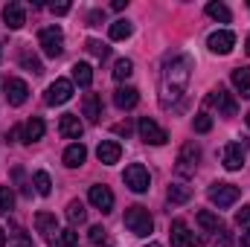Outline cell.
<instances>
[{"mask_svg":"<svg viewBox=\"0 0 250 247\" xmlns=\"http://www.w3.org/2000/svg\"><path fill=\"white\" fill-rule=\"evenodd\" d=\"M189 76H192V62L187 56H169L160 73V105L172 108L184 93H187Z\"/></svg>","mask_w":250,"mask_h":247,"instance_id":"obj_1","label":"cell"},{"mask_svg":"<svg viewBox=\"0 0 250 247\" xmlns=\"http://www.w3.org/2000/svg\"><path fill=\"white\" fill-rule=\"evenodd\" d=\"M125 227H128V233H134V236H148L151 230H154V218H151V212L146 209V206H128L125 209Z\"/></svg>","mask_w":250,"mask_h":247,"instance_id":"obj_2","label":"cell"},{"mask_svg":"<svg viewBox=\"0 0 250 247\" xmlns=\"http://www.w3.org/2000/svg\"><path fill=\"white\" fill-rule=\"evenodd\" d=\"M198 160H201L198 143H184V148H181V154H178V160H175V172H178L181 178H192L195 169H198Z\"/></svg>","mask_w":250,"mask_h":247,"instance_id":"obj_3","label":"cell"},{"mask_svg":"<svg viewBox=\"0 0 250 247\" xmlns=\"http://www.w3.org/2000/svg\"><path fill=\"white\" fill-rule=\"evenodd\" d=\"M38 44H41L44 56L59 59V56L64 53V32L59 29V26H44V29L38 32Z\"/></svg>","mask_w":250,"mask_h":247,"instance_id":"obj_4","label":"cell"},{"mask_svg":"<svg viewBox=\"0 0 250 247\" xmlns=\"http://www.w3.org/2000/svg\"><path fill=\"white\" fill-rule=\"evenodd\" d=\"M123 181H125V186H128L131 192H137V195L148 192V186H151V178H148V169H146L143 163H131V166L125 169Z\"/></svg>","mask_w":250,"mask_h":247,"instance_id":"obj_5","label":"cell"},{"mask_svg":"<svg viewBox=\"0 0 250 247\" xmlns=\"http://www.w3.org/2000/svg\"><path fill=\"white\" fill-rule=\"evenodd\" d=\"M239 186L233 184H212L209 186V201L218 206V209H227V206H233L236 201H239Z\"/></svg>","mask_w":250,"mask_h":247,"instance_id":"obj_6","label":"cell"},{"mask_svg":"<svg viewBox=\"0 0 250 247\" xmlns=\"http://www.w3.org/2000/svg\"><path fill=\"white\" fill-rule=\"evenodd\" d=\"M137 131H140V137H143L148 145H163V143H169V134L154 123L151 117H143V120L137 123Z\"/></svg>","mask_w":250,"mask_h":247,"instance_id":"obj_7","label":"cell"},{"mask_svg":"<svg viewBox=\"0 0 250 247\" xmlns=\"http://www.w3.org/2000/svg\"><path fill=\"white\" fill-rule=\"evenodd\" d=\"M70 96H73V82H70V79H56V82L47 87L44 102H47V105H64V102H70Z\"/></svg>","mask_w":250,"mask_h":247,"instance_id":"obj_8","label":"cell"},{"mask_svg":"<svg viewBox=\"0 0 250 247\" xmlns=\"http://www.w3.org/2000/svg\"><path fill=\"white\" fill-rule=\"evenodd\" d=\"M87 198H90V204L102 212V215H108L111 209H114V192L108 189V186H102V184H96V186H90V192H87Z\"/></svg>","mask_w":250,"mask_h":247,"instance_id":"obj_9","label":"cell"},{"mask_svg":"<svg viewBox=\"0 0 250 247\" xmlns=\"http://www.w3.org/2000/svg\"><path fill=\"white\" fill-rule=\"evenodd\" d=\"M209 105H215V108H218V114H224V117H236V111H239V105H236L233 93H227L224 87H215V90L209 93Z\"/></svg>","mask_w":250,"mask_h":247,"instance_id":"obj_10","label":"cell"},{"mask_svg":"<svg viewBox=\"0 0 250 247\" xmlns=\"http://www.w3.org/2000/svg\"><path fill=\"white\" fill-rule=\"evenodd\" d=\"M207 44H209V50H212L215 56H227V53L236 47V35H233L230 29H218V32H212V35H209V41H207Z\"/></svg>","mask_w":250,"mask_h":247,"instance_id":"obj_11","label":"cell"},{"mask_svg":"<svg viewBox=\"0 0 250 247\" xmlns=\"http://www.w3.org/2000/svg\"><path fill=\"white\" fill-rule=\"evenodd\" d=\"M3 90H6V102L9 105H23L26 102V96H29V87H26V82L23 79H6V84H3Z\"/></svg>","mask_w":250,"mask_h":247,"instance_id":"obj_12","label":"cell"},{"mask_svg":"<svg viewBox=\"0 0 250 247\" xmlns=\"http://www.w3.org/2000/svg\"><path fill=\"white\" fill-rule=\"evenodd\" d=\"M96 157H99V163L114 166V163H120V157H123V145H120L117 140H102L99 148H96Z\"/></svg>","mask_w":250,"mask_h":247,"instance_id":"obj_13","label":"cell"},{"mask_svg":"<svg viewBox=\"0 0 250 247\" xmlns=\"http://www.w3.org/2000/svg\"><path fill=\"white\" fill-rule=\"evenodd\" d=\"M221 163H224L227 172H239V169L245 166V148H242L239 143H230V145L221 151Z\"/></svg>","mask_w":250,"mask_h":247,"instance_id":"obj_14","label":"cell"},{"mask_svg":"<svg viewBox=\"0 0 250 247\" xmlns=\"http://www.w3.org/2000/svg\"><path fill=\"white\" fill-rule=\"evenodd\" d=\"M3 21H6V26L9 29H21L23 23H26V12H23V6L21 3H6L3 6Z\"/></svg>","mask_w":250,"mask_h":247,"instance_id":"obj_15","label":"cell"},{"mask_svg":"<svg viewBox=\"0 0 250 247\" xmlns=\"http://www.w3.org/2000/svg\"><path fill=\"white\" fill-rule=\"evenodd\" d=\"M137 102H140V90H137V87H131V84L117 87V93H114V105H117L120 111H131Z\"/></svg>","mask_w":250,"mask_h":247,"instance_id":"obj_16","label":"cell"},{"mask_svg":"<svg viewBox=\"0 0 250 247\" xmlns=\"http://www.w3.org/2000/svg\"><path fill=\"white\" fill-rule=\"evenodd\" d=\"M59 131H62L67 140H82V134H84V125H82V120H79L76 114H64L62 123H59Z\"/></svg>","mask_w":250,"mask_h":247,"instance_id":"obj_17","label":"cell"},{"mask_svg":"<svg viewBox=\"0 0 250 247\" xmlns=\"http://www.w3.org/2000/svg\"><path fill=\"white\" fill-rule=\"evenodd\" d=\"M35 230L44 236V239H56V233H59V224H56V215L53 212H38L35 215Z\"/></svg>","mask_w":250,"mask_h":247,"instance_id":"obj_18","label":"cell"},{"mask_svg":"<svg viewBox=\"0 0 250 247\" xmlns=\"http://www.w3.org/2000/svg\"><path fill=\"white\" fill-rule=\"evenodd\" d=\"M172 247H198V242L189 236L187 221H172Z\"/></svg>","mask_w":250,"mask_h":247,"instance_id":"obj_19","label":"cell"},{"mask_svg":"<svg viewBox=\"0 0 250 247\" xmlns=\"http://www.w3.org/2000/svg\"><path fill=\"white\" fill-rule=\"evenodd\" d=\"M82 114H84L90 123H99V117H102V99H99V93H84V99H82Z\"/></svg>","mask_w":250,"mask_h":247,"instance_id":"obj_20","label":"cell"},{"mask_svg":"<svg viewBox=\"0 0 250 247\" xmlns=\"http://www.w3.org/2000/svg\"><path fill=\"white\" fill-rule=\"evenodd\" d=\"M84 160H87V148H84L82 143H73V145H67V151H64V166H70V169H79Z\"/></svg>","mask_w":250,"mask_h":247,"instance_id":"obj_21","label":"cell"},{"mask_svg":"<svg viewBox=\"0 0 250 247\" xmlns=\"http://www.w3.org/2000/svg\"><path fill=\"white\" fill-rule=\"evenodd\" d=\"M195 221H198V227L207 230V233H218V230H224L221 218H218L215 212H209V209H201V212L195 215Z\"/></svg>","mask_w":250,"mask_h":247,"instance_id":"obj_22","label":"cell"},{"mask_svg":"<svg viewBox=\"0 0 250 247\" xmlns=\"http://www.w3.org/2000/svg\"><path fill=\"white\" fill-rule=\"evenodd\" d=\"M230 79H233V87H236L242 96H250V64L248 67H236Z\"/></svg>","mask_w":250,"mask_h":247,"instance_id":"obj_23","label":"cell"},{"mask_svg":"<svg viewBox=\"0 0 250 247\" xmlns=\"http://www.w3.org/2000/svg\"><path fill=\"white\" fill-rule=\"evenodd\" d=\"M44 128H47V125H44L41 117H32L29 123L23 125V143H38V140L44 137Z\"/></svg>","mask_w":250,"mask_h":247,"instance_id":"obj_24","label":"cell"},{"mask_svg":"<svg viewBox=\"0 0 250 247\" xmlns=\"http://www.w3.org/2000/svg\"><path fill=\"white\" fill-rule=\"evenodd\" d=\"M73 82H76L79 87H90V82H93V70H90V64H84V62L73 64Z\"/></svg>","mask_w":250,"mask_h":247,"instance_id":"obj_25","label":"cell"},{"mask_svg":"<svg viewBox=\"0 0 250 247\" xmlns=\"http://www.w3.org/2000/svg\"><path fill=\"white\" fill-rule=\"evenodd\" d=\"M131 32H134V26H131V21H125V18L114 21V23H111V29H108L111 41H125V38H128Z\"/></svg>","mask_w":250,"mask_h":247,"instance_id":"obj_26","label":"cell"},{"mask_svg":"<svg viewBox=\"0 0 250 247\" xmlns=\"http://www.w3.org/2000/svg\"><path fill=\"white\" fill-rule=\"evenodd\" d=\"M84 218H87L84 204H82V201H70V204H67V221L76 227V224H84Z\"/></svg>","mask_w":250,"mask_h":247,"instance_id":"obj_27","label":"cell"},{"mask_svg":"<svg viewBox=\"0 0 250 247\" xmlns=\"http://www.w3.org/2000/svg\"><path fill=\"white\" fill-rule=\"evenodd\" d=\"M207 15H209L212 21H221V23H230V18H233L224 3H207Z\"/></svg>","mask_w":250,"mask_h":247,"instance_id":"obj_28","label":"cell"},{"mask_svg":"<svg viewBox=\"0 0 250 247\" xmlns=\"http://www.w3.org/2000/svg\"><path fill=\"white\" fill-rule=\"evenodd\" d=\"M189 198H192V189L184 184H172L169 186V201L172 204H187Z\"/></svg>","mask_w":250,"mask_h":247,"instance_id":"obj_29","label":"cell"},{"mask_svg":"<svg viewBox=\"0 0 250 247\" xmlns=\"http://www.w3.org/2000/svg\"><path fill=\"white\" fill-rule=\"evenodd\" d=\"M53 245L56 247H79V233H73V230H59L56 239H53Z\"/></svg>","mask_w":250,"mask_h":247,"instance_id":"obj_30","label":"cell"},{"mask_svg":"<svg viewBox=\"0 0 250 247\" xmlns=\"http://www.w3.org/2000/svg\"><path fill=\"white\" fill-rule=\"evenodd\" d=\"M32 184H35V192H38V195H44V198L53 192V181H50V175H47V172H35Z\"/></svg>","mask_w":250,"mask_h":247,"instance_id":"obj_31","label":"cell"},{"mask_svg":"<svg viewBox=\"0 0 250 247\" xmlns=\"http://www.w3.org/2000/svg\"><path fill=\"white\" fill-rule=\"evenodd\" d=\"M21 64H23L26 70H32L35 76H41V73H44V64L38 62V56H35V53H29V50H23V53H21Z\"/></svg>","mask_w":250,"mask_h":247,"instance_id":"obj_32","label":"cell"},{"mask_svg":"<svg viewBox=\"0 0 250 247\" xmlns=\"http://www.w3.org/2000/svg\"><path fill=\"white\" fill-rule=\"evenodd\" d=\"M15 209V192L9 189V186H0V212H12Z\"/></svg>","mask_w":250,"mask_h":247,"instance_id":"obj_33","label":"cell"},{"mask_svg":"<svg viewBox=\"0 0 250 247\" xmlns=\"http://www.w3.org/2000/svg\"><path fill=\"white\" fill-rule=\"evenodd\" d=\"M131 73H134V64H131V59H120V62L114 64V79H117V82H125Z\"/></svg>","mask_w":250,"mask_h":247,"instance_id":"obj_34","label":"cell"},{"mask_svg":"<svg viewBox=\"0 0 250 247\" xmlns=\"http://www.w3.org/2000/svg\"><path fill=\"white\" fill-rule=\"evenodd\" d=\"M192 128H195L198 134H207V131L212 128V117H209V114H198V117L192 120Z\"/></svg>","mask_w":250,"mask_h":247,"instance_id":"obj_35","label":"cell"},{"mask_svg":"<svg viewBox=\"0 0 250 247\" xmlns=\"http://www.w3.org/2000/svg\"><path fill=\"white\" fill-rule=\"evenodd\" d=\"M105 239H108V230L102 227V224H96V227H90V245H105Z\"/></svg>","mask_w":250,"mask_h":247,"instance_id":"obj_36","label":"cell"},{"mask_svg":"<svg viewBox=\"0 0 250 247\" xmlns=\"http://www.w3.org/2000/svg\"><path fill=\"white\" fill-rule=\"evenodd\" d=\"M87 53H93L96 59H108V53H111V50H108L102 41H87Z\"/></svg>","mask_w":250,"mask_h":247,"instance_id":"obj_37","label":"cell"},{"mask_svg":"<svg viewBox=\"0 0 250 247\" xmlns=\"http://www.w3.org/2000/svg\"><path fill=\"white\" fill-rule=\"evenodd\" d=\"M12 247H32V239H29L26 233L15 230V233H12Z\"/></svg>","mask_w":250,"mask_h":247,"instance_id":"obj_38","label":"cell"},{"mask_svg":"<svg viewBox=\"0 0 250 247\" xmlns=\"http://www.w3.org/2000/svg\"><path fill=\"white\" fill-rule=\"evenodd\" d=\"M236 224H239L242 230H250V206H242V209L236 212Z\"/></svg>","mask_w":250,"mask_h":247,"instance_id":"obj_39","label":"cell"},{"mask_svg":"<svg viewBox=\"0 0 250 247\" xmlns=\"http://www.w3.org/2000/svg\"><path fill=\"white\" fill-rule=\"evenodd\" d=\"M212 247H233V236H230L227 230H218V239H215Z\"/></svg>","mask_w":250,"mask_h":247,"instance_id":"obj_40","label":"cell"},{"mask_svg":"<svg viewBox=\"0 0 250 247\" xmlns=\"http://www.w3.org/2000/svg\"><path fill=\"white\" fill-rule=\"evenodd\" d=\"M131 131H134V125L128 123V120H125V123H117V125H114V134H123V137H128Z\"/></svg>","mask_w":250,"mask_h":247,"instance_id":"obj_41","label":"cell"},{"mask_svg":"<svg viewBox=\"0 0 250 247\" xmlns=\"http://www.w3.org/2000/svg\"><path fill=\"white\" fill-rule=\"evenodd\" d=\"M50 9H53V15H67L70 12V3H53Z\"/></svg>","mask_w":250,"mask_h":247,"instance_id":"obj_42","label":"cell"},{"mask_svg":"<svg viewBox=\"0 0 250 247\" xmlns=\"http://www.w3.org/2000/svg\"><path fill=\"white\" fill-rule=\"evenodd\" d=\"M90 26H99V21H105V12H90Z\"/></svg>","mask_w":250,"mask_h":247,"instance_id":"obj_43","label":"cell"},{"mask_svg":"<svg viewBox=\"0 0 250 247\" xmlns=\"http://www.w3.org/2000/svg\"><path fill=\"white\" fill-rule=\"evenodd\" d=\"M242 247H250V230H245V233H242Z\"/></svg>","mask_w":250,"mask_h":247,"instance_id":"obj_44","label":"cell"},{"mask_svg":"<svg viewBox=\"0 0 250 247\" xmlns=\"http://www.w3.org/2000/svg\"><path fill=\"white\" fill-rule=\"evenodd\" d=\"M6 245V233H3V227H0V247Z\"/></svg>","mask_w":250,"mask_h":247,"instance_id":"obj_45","label":"cell"},{"mask_svg":"<svg viewBox=\"0 0 250 247\" xmlns=\"http://www.w3.org/2000/svg\"><path fill=\"white\" fill-rule=\"evenodd\" d=\"M146 247H160V245H157V242H151V245H146Z\"/></svg>","mask_w":250,"mask_h":247,"instance_id":"obj_46","label":"cell"},{"mask_svg":"<svg viewBox=\"0 0 250 247\" xmlns=\"http://www.w3.org/2000/svg\"><path fill=\"white\" fill-rule=\"evenodd\" d=\"M248 53H250V35H248Z\"/></svg>","mask_w":250,"mask_h":247,"instance_id":"obj_47","label":"cell"},{"mask_svg":"<svg viewBox=\"0 0 250 247\" xmlns=\"http://www.w3.org/2000/svg\"><path fill=\"white\" fill-rule=\"evenodd\" d=\"M248 128H250V114H248Z\"/></svg>","mask_w":250,"mask_h":247,"instance_id":"obj_48","label":"cell"},{"mask_svg":"<svg viewBox=\"0 0 250 247\" xmlns=\"http://www.w3.org/2000/svg\"><path fill=\"white\" fill-rule=\"evenodd\" d=\"M105 247H108V245H105Z\"/></svg>","mask_w":250,"mask_h":247,"instance_id":"obj_49","label":"cell"}]
</instances>
